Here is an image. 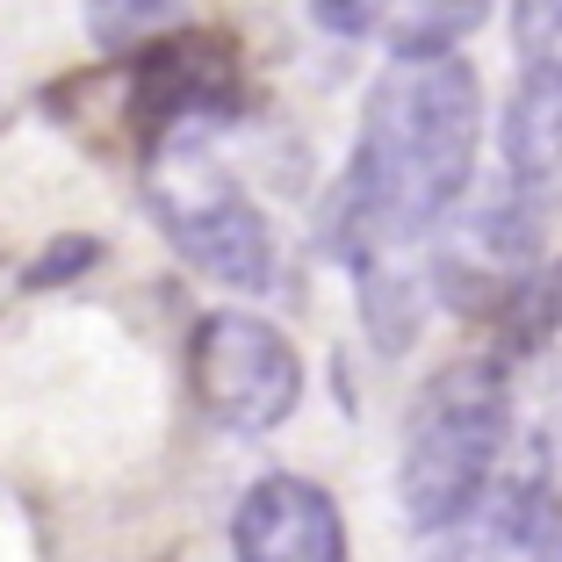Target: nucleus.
<instances>
[{"instance_id": "f8f14e48", "label": "nucleus", "mask_w": 562, "mask_h": 562, "mask_svg": "<svg viewBox=\"0 0 562 562\" xmlns=\"http://www.w3.org/2000/svg\"><path fill=\"white\" fill-rule=\"evenodd\" d=\"M94 252H101L94 238H58V246H50L44 260L30 267V289H44V281H66L72 267H94Z\"/></svg>"}, {"instance_id": "f03ea898", "label": "nucleus", "mask_w": 562, "mask_h": 562, "mask_svg": "<svg viewBox=\"0 0 562 562\" xmlns=\"http://www.w3.org/2000/svg\"><path fill=\"white\" fill-rule=\"evenodd\" d=\"M505 418H513V382L483 353L447 361L412 397V418L397 440V497L418 533H454L491 497Z\"/></svg>"}, {"instance_id": "ddd939ff", "label": "nucleus", "mask_w": 562, "mask_h": 562, "mask_svg": "<svg viewBox=\"0 0 562 562\" xmlns=\"http://www.w3.org/2000/svg\"><path fill=\"white\" fill-rule=\"evenodd\" d=\"M311 22L331 36H368V0H311Z\"/></svg>"}, {"instance_id": "423d86ee", "label": "nucleus", "mask_w": 562, "mask_h": 562, "mask_svg": "<svg viewBox=\"0 0 562 562\" xmlns=\"http://www.w3.org/2000/svg\"><path fill=\"white\" fill-rule=\"evenodd\" d=\"M232 555L238 562H347V519L325 483L274 469L260 476L232 513Z\"/></svg>"}, {"instance_id": "9b49d317", "label": "nucleus", "mask_w": 562, "mask_h": 562, "mask_svg": "<svg viewBox=\"0 0 562 562\" xmlns=\"http://www.w3.org/2000/svg\"><path fill=\"white\" fill-rule=\"evenodd\" d=\"M513 44L519 66H562V0H519Z\"/></svg>"}, {"instance_id": "f257e3e1", "label": "nucleus", "mask_w": 562, "mask_h": 562, "mask_svg": "<svg viewBox=\"0 0 562 562\" xmlns=\"http://www.w3.org/2000/svg\"><path fill=\"white\" fill-rule=\"evenodd\" d=\"M483 151V80L462 50L390 58L361 101V137L325 202V246L339 267L404 252L418 260L432 232L462 210Z\"/></svg>"}, {"instance_id": "6e6552de", "label": "nucleus", "mask_w": 562, "mask_h": 562, "mask_svg": "<svg viewBox=\"0 0 562 562\" xmlns=\"http://www.w3.org/2000/svg\"><path fill=\"white\" fill-rule=\"evenodd\" d=\"M505 173L519 195H562V66H527L505 101Z\"/></svg>"}, {"instance_id": "0eeeda50", "label": "nucleus", "mask_w": 562, "mask_h": 562, "mask_svg": "<svg viewBox=\"0 0 562 562\" xmlns=\"http://www.w3.org/2000/svg\"><path fill=\"white\" fill-rule=\"evenodd\" d=\"M432 562H562V491L548 476L491 483Z\"/></svg>"}, {"instance_id": "9d476101", "label": "nucleus", "mask_w": 562, "mask_h": 562, "mask_svg": "<svg viewBox=\"0 0 562 562\" xmlns=\"http://www.w3.org/2000/svg\"><path fill=\"white\" fill-rule=\"evenodd\" d=\"M181 0H87V30L101 50H145L159 36H173Z\"/></svg>"}, {"instance_id": "20e7f679", "label": "nucleus", "mask_w": 562, "mask_h": 562, "mask_svg": "<svg viewBox=\"0 0 562 562\" xmlns=\"http://www.w3.org/2000/svg\"><path fill=\"white\" fill-rule=\"evenodd\" d=\"M202 412L224 432H274L303 404V353L260 311H210L188 347Z\"/></svg>"}, {"instance_id": "1a4fd4ad", "label": "nucleus", "mask_w": 562, "mask_h": 562, "mask_svg": "<svg viewBox=\"0 0 562 562\" xmlns=\"http://www.w3.org/2000/svg\"><path fill=\"white\" fill-rule=\"evenodd\" d=\"M491 8L497 0H368V36H382L390 58H447Z\"/></svg>"}, {"instance_id": "7ed1b4c3", "label": "nucleus", "mask_w": 562, "mask_h": 562, "mask_svg": "<svg viewBox=\"0 0 562 562\" xmlns=\"http://www.w3.org/2000/svg\"><path fill=\"white\" fill-rule=\"evenodd\" d=\"M145 202H151V224L166 232V246L181 252L195 274H210L216 289L260 296L267 281H274V267H281L274 224H267V210L238 188V173L195 131L151 145Z\"/></svg>"}, {"instance_id": "39448f33", "label": "nucleus", "mask_w": 562, "mask_h": 562, "mask_svg": "<svg viewBox=\"0 0 562 562\" xmlns=\"http://www.w3.org/2000/svg\"><path fill=\"white\" fill-rule=\"evenodd\" d=\"M527 274H533V216L519 188L483 202V210H462L454 232L432 246V289L454 311H505Z\"/></svg>"}]
</instances>
